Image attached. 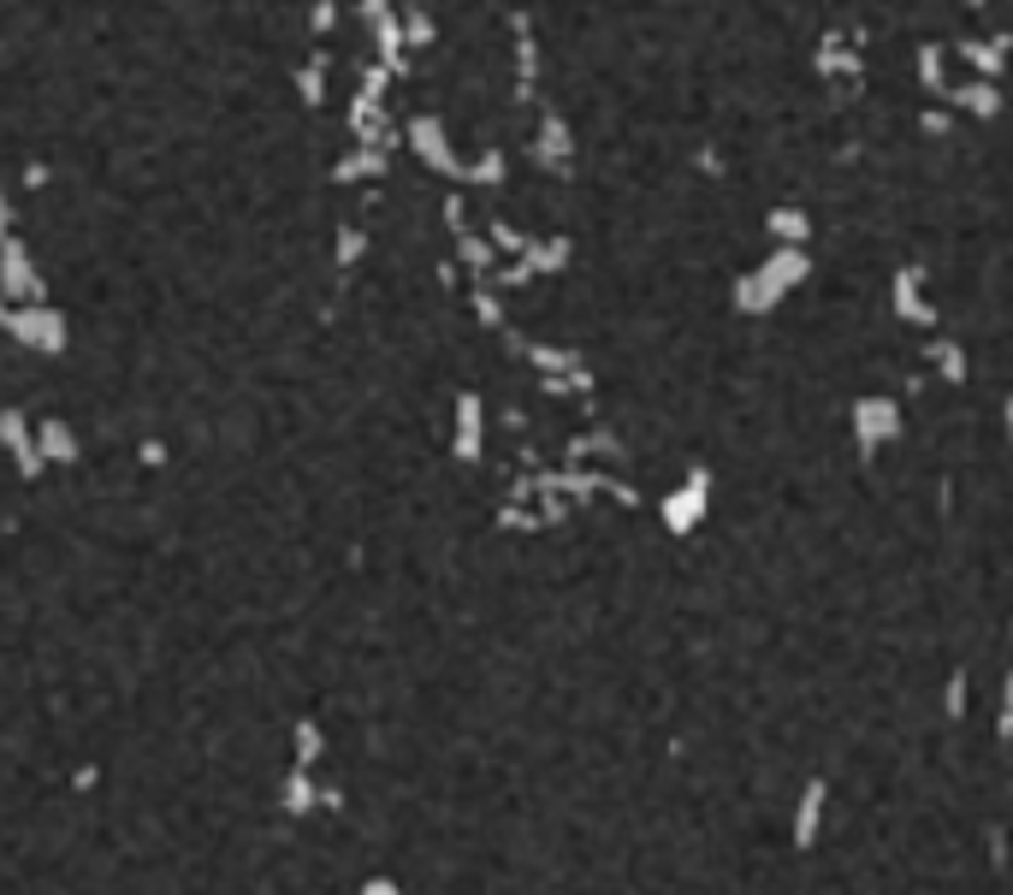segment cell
<instances>
[{
    "instance_id": "1",
    "label": "cell",
    "mask_w": 1013,
    "mask_h": 895,
    "mask_svg": "<svg viewBox=\"0 0 1013 895\" xmlns=\"http://www.w3.org/2000/svg\"><path fill=\"white\" fill-rule=\"evenodd\" d=\"M0 332H12L24 350H36V356H66V344H71V327H66V315L60 309H48V303H31V309H7V327Z\"/></svg>"
},
{
    "instance_id": "2",
    "label": "cell",
    "mask_w": 1013,
    "mask_h": 895,
    "mask_svg": "<svg viewBox=\"0 0 1013 895\" xmlns=\"http://www.w3.org/2000/svg\"><path fill=\"white\" fill-rule=\"evenodd\" d=\"M0 297L7 303H42V273L31 268V249L19 238L0 243Z\"/></svg>"
},
{
    "instance_id": "3",
    "label": "cell",
    "mask_w": 1013,
    "mask_h": 895,
    "mask_svg": "<svg viewBox=\"0 0 1013 895\" xmlns=\"http://www.w3.org/2000/svg\"><path fill=\"white\" fill-rule=\"evenodd\" d=\"M0 439L12 445V457H19L24 475H36V451H31V428H24V409H7V416H0Z\"/></svg>"
},
{
    "instance_id": "4",
    "label": "cell",
    "mask_w": 1013,
    "mask_h": 895,
    "mask_svg": "<svg viewBox=\"0 0 1013 895\" xmlns=\"http://www.w3.org/2000/svg\"><path fill=\"white\" fill-rule=\"evenodd\" d=\"M409 143H416V149L428 155L439 172H457V167H451V149H445V137H439V125H433V120H416V131H409Z\"/></svg>"
},
{
    "instance_id": "5",
    "label": "cell",
    "mask_w": 1013,
    "mask_h": 895,
    "mask_svg": "<svg viewBox=\"0 0 1013 895\" xmlns=\"http://www.w3.org/2000/svg\"><path fill=\"white\" fill-rule=\"evenodd\" d=\"M36 445L48 451V457H60V463H71V457H78V439H71V428H66V421H42V428H36Z\"/></svg>"
},
{
    "instance_id": "6",
    "label": "cell",
    "mask_w": 1013,
    "mask_h": 895,
    "mask_svg": "<svg viewBox=\"0 0 1013 895\" xmlns=\"http://www.w3.org/2000/svg\"><path fill=\"white\" fill-rule=\"evenodd\" d=\"M297 95H303V107H320V101H327V60H320V54L297 71Z\"/></svg>"
},
{
    "instance_id": "7",
    "label": "cell",
    "mask_w": 1013,
    "mask_h": 895,
    "mask_svg": "<svg viewBox=\"0 0 1013 895\" xmlns=\"http://www.w3.org/2000/svg\"><path fill=\"white\" fill-rule=\"evenodd\" d=\"M356 256H362V231L356 226H344V231H338V268H356Z\"/></svg>"
},
{
    "instance_id": "8",
    "label": "cell",
    "mask_w": 1013,
    "mask_h": 895,
    "mask_svg": "<svg viewBox=\"0 0 1013 895\" xmlns=\"http://www.w3.org/2000/svg\"><path fill=\"white\" fill-rule=\"evenodd\" d=\"M12 238V202H7V190H0V243Z\"/></svg>"
},
{
    "instance_id": "9",
    "label": "cell",
    "mask_w": 1013,
    "mask_h": 895,
    "mask_svg": "<svg viewBox=\"0 0 1013 895\" xmlns=\"http://www.w3.org/2000/svg\"><path fill=\"white\" fill-rule=\"evenodd\" d=\"M332 19H338L332 0H320V7H315V31H332Z\"/></svg>"
}]
</instances>
